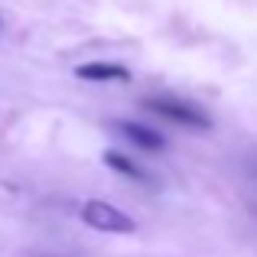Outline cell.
<instances>
[{"label":"cell","mask_w":257,"mask_h":257,"mask_svg":"<svg viewBox=\"0 0 257 257\" xmlns=\"http://www.w3.org/2000/svg\"><path fill=\"white\" fill-rule=\"evenodd\" d=\"M144 107H150L153 114L173 120L179 127H189V131H208L212 127V117H208L202 107L189 104V101H179V98H170V94H160V98H147Z\"/></svg>","instance_id":"obj_1"},{"label":"cell","mask_w":257,"mask_h":257,"mask_svg":"<svg viewBox=\"0 0 257 257\" xmlns=\"http://www.w3.org/2000/svg\"><path fill=\"white\" fill-rule=\"evenodd\" d=\"M82 221L94 231H107V234H134L137 231V221L127 212H120L117 205L101 199H88L82 205Z\"/></svg>","instance_id":"obj_2"},{"label":"cell","mask_w":257,"mask_h":257,"mask_svg":"<svg viewBox=\"0 0 257 257\" xmlns=\"http://www.w3.org/2000/svg\"><path fill=\"white\" fill-rule=\"evenodd\" d=\"M114 127H117V131L124 134V137L131 140L134 147H140V150H150V153H157V150H163V147H166L163 134L150 131V127H144V124H134V120H117Z\"/></svg>","instance_id":"obj_3"},{"label":"cell","mask_w":257,"mask_h":257,"mask_svg":"<svg viewBox=\"0 0 257 257\" xmlns=\"http://www.w3.org/2000/svg\"><path fill=\"white\" fill-rule=\"evenodd\" d=\"M78 78H85V82H127L131 72L114 62H88L78 69Z\"/></svg>","instance_id":"obj_4"},{"label":"cell","mask_w":257,"mask_h":257,"mask_svg":"<svg viewBox=\"0 0 257 257\" xmlns=\"http://www.w3.org/2000/svg\"><path fill=\"white\" fill-rule=\"evenodd\" d=\"M101 160H104V163L111 166L114 173H120V176H131V179L150 182V173H147V170H140V166L134 163V160H127L124 153H114V150H107V153H104V157H101Z\"/></svg>","instance_id":"obj_5"}]
</instances>
